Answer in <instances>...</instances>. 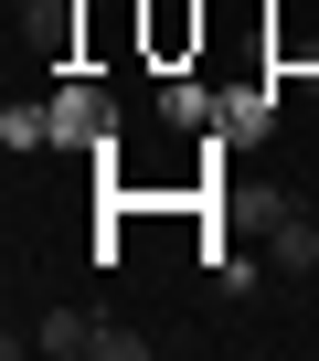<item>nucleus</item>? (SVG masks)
<instances>
[{
	"mask_svg": "<svg viewBox=\"0 0 319 361\" xmlns=\"http://www.w3.org/2000/svg\"><path fill=\"white\" fill-rule=\"evenodd\" d=\"M22 32H32V54H43V64H64V75H75V64H85V0H32V22H22Z\"/></svg>",
	"mask_w": 319,
	"mask_h": 361,
	"instance_id": "39448f33",
	"label": "nucleus"
},
{
	"mask_svg": "<svg viewBox=\"0 0 319 361\" xmlns=\"http://www.w3.org/2000/svg\"><path fill=\"white\" fill-rule=\"evenodd\" d=\"M255 234H266L277 276H308V266H319V213H308V202H255Z\"/></svg>",
	"mask_w": 319,
	"mask_h": 361,
	"instance_id": "7ed1b4c3",
	"label": "nucleus"
},
{
	"mask_svg": "<svg viewBox=\"0 0 319 361\" xmlns=\"http://www.w3.org/2000/svg\"><path fill=\"white\" fill-rule=\"evenodd\" d=\"M0 138H11V159L54 149V96H11V106H0Z\"/></svg>",
	"mask_w": 319,
	"mask_h": 361,
	"instance_id": "0eeeda50",
	"label": "nucleus"
},
{
	"mask_svg": "<svg viewBox=\"0 0 319 361\" xmlns=\"http://www.w3.org/2000/svg\"><path fill=\"white\" fill-rule=\"evenodd\" d=\"M107 138H117V96H107V85H96L85 64H75V75L54 85V149H75V159H96Z\"/></svg>",
	"mask_w": 319,
	"mask_h": 361,
	"instance_id": "f03ea898",
	"label": "nucleus"
},
{
	"mask_svg": "<svg viewBox=\"0 0 319 361\" xmlns=\"http://www.w3.org/2000/svg\"><path fill=\"white\" fill-rule=\"evenodd\" d=\"M213 43V11L203 0H138V64L149 75H192Z\"/></svg>",
	"mask_w": 319,
	"mask_h": 361,
	"instance_id": "f257e3e1",
	"label": "nucleus"
},
{
	"mask_svg": "<svg viewBox=\"0 0 319 361\" xmlns=\"http://www.w3.org/2000/svg\"><path fill=\"white\" fill-rule=\"evenodd\" d=\"M213 96H224V85H203V64H192V75H160V128L213 138Z\"/></svg>",
	"mask_w": 319,
	"mask_h": 361,
	"instance_id": "423d86ee",
	"label": "nucleus"
},
{
	"mask_svg": "<svg viewBox=\"0 0 319 361\" xmlns=\"http://www.w3.org/2000/svg\"><path fill=\"white\" fill-rule=\"evenodd\" d=\"M96 350H107V361H138V350H149V329H128V319H96Z\"/></svg>",
	"mask_w": 319,
	"mask_h": 361,
	"instance_id": "1a4fd4ad",
	"label": "nucleus"
},
{
	"mask_svg": "<svg viewBox=\"0 0 319 361\" xmlns=\"http://www.w3.org/2000/svg\"><path fill=\"white\" fill-rule=\"evenodd\" d=\"M32 350H54V361H85V350H96V319H85V308H43V319H32Z\"/></svg>",
	"mask_w": 319,
	"mask_h": 361,
	"instance_id": "6e6552de",
	"label": "nucleus"
},
{
	"mask_svg": "<svg viewBox=\"0 0 319 361\" xmlns=\"http://www.w3.org/2000/svg\"><path fill=\"white\" fill-rule=\"evenodd\" d=\"M266 64L319 85V0H287V11H266Z\"/></svg>",
	"mask_w": 319,
	"mask_h": 361,
	"instance_id": "20e7f679",
	"label": "nucleus"
}]
</instances>
